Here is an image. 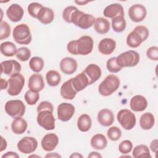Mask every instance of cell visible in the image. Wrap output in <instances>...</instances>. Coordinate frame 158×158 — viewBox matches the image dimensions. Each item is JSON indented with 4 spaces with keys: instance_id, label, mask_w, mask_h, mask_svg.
<instances>
[{
    "instance_id": "obj_1",
    "label": "cell",
    "mask_w": 158,
    "mask_h": 158,
    "mask_svg": "<svg viewBox=\"0 0 158 158\" xmlns=\"http://www.w3.org/2000/svg\"><path fill=\"white\" fill-rule=\"evenodd\" d=\"M93 40L88 35L81 36L77 40H72L67 45V51L73 55H88L93 48Z\"/></svg>"
},
{
    "instance_id": "obj_2",
    "label": "cell",
    "mask_w": 158,
    "mask_h": 158,
    "mask_svg": "<svg viewBox=\"0 0 158 158\" xmlns=\"http://www.w3.org/2000/svg\"><path fill=\"white\" fill-rule=\"evenodd\" d=\"M149 36L148 28L144 25H138L128 33L126 42L130 48H135L140 46Z\"/></svg>"
},
{
    "instance_id": "obj_3",
    "label": "cell",
    "mask_w": 158,
    "mask_h": 158,
    "mask_svg": "<svg viewBox=\"0 0 158 158\" xmlns=\"http://www.w3.org/2000/svg\"><path fill=\"white\" fill-rule=\"evenodd\" d=\"M95 19L91 14L84 13L77 9L71 15L70 23L81 29L86 30L94 25Z\"/></svg>"
},
{
    "instance_id": "obj_4",
    "label": "cell",
    "mask_w": 158,
    "mask_h": 158,
    "mask_svg": "<svg viewBox=\"0 0 158 158\" xmlns=\"http://www.w3.org/2000/svg\"><path fill=\"white\" fill-rule=\"evenodd\" d=\"M119 78L113 74L109 75L100 83L98 91L101 95L108 96L116 91L120 86Z\"/></svg>"
},
{
    "instance_id": "obj_5",
    "label": "cell",
    "mask_w": 158,
    "mask_h": 158,
    "mask_svg": "<svg viewBox=\"0 0 158 158\" xmlns=\"http://www.w3.org/2000/svg\"><path fill=\"white\" fill-rule=\"evenodd\" d=\"M14 41L19 44H28L32 37L29 27L25 23H20L15 27L12 31Z\"/></svg>"
},
{
    "instance_id": "obj_6",
    "label": "cell",
    "mask_w": 158,
    "mask_h": 158,
    "mask_svg": "<svg viewBox=\"0 0 158 158\" xmlns=\"http://www.w3.org/2000/svg\"><path fill=\"white\" fill-rule=\"evenodd\" d=\"M139 54L135 51L129 50L121 53L116 57L117 64L123 67L136 66L139 62Z\"/></svg>"
},
{
    "instance_id": "obj_7",
    "label": "cell",
    "mask_w": 158,
    "mask_h": 158,
    "mask_svg": "<svg viewBox=\"0 0 158 158\" xmlns=\"http://www.w3.org/2000/svg\"><path fill=\"white\" fill-rule=\"evenodd\" d=\"M4 109L8 115L15 118L23 116L25 112V106L20 100H9L6 102Z\"/></svg>"
},
{
    "instance_id": "obj_8",
    "label": "cell",
    "mask_w": 158,
    "mask_h": 158,
    "mask_svg": "<svg viewBox=\"0 0 158 158\" xmlns=\"http://www.w3.org/2000/svg\"><path fill=\"white\" fill-rule=\"evenodd\" d=\"M25 85V78L20 73L10 76L8 80V87L7 91L10 96H17L21 91Z\"/></svg>"
},
{
    "instance_id": "obj_9",
    "label": "cell",
    "mask_w": 158,
    "mask_h": 158,
    "mask_svg": "<svg viewBox=\"0 0 158 158\" xmlns=\"http://www.w3.org/2000/svg\"><path fill=\"white\" fill-rule=\"evenodd\" d=\"M117 118L121 126L127 130L133 128L136 125L135 115L128 109H122L118 111Z\"/></svg>"
},
{
    "instance_id": "obj_10",
    "label": "cell",
    "mask_w": 158,
    "mask_h": 158,
    "mask_svg": "<svg viewBox=\"0 0 158 158\" xmlns=\"http://www.w3.org/2000/svg\"><path fill=\"white\" fill-rule=\"evenodd\" d=\"M36 120L38 125L46 130L55 128V118L50 110H43L38 112Z\"/></svg>"
},
{
    "instance_id": "obj_11",
    "label": "cell",
    "mask_w": 158,
    "mask_h": 158,
    "mask_svg": "<svg viewBox=\"0 0 158 158\" xmlns=\"http://www.w3.org/2000/svg\"><path fill=\"white\" fill-rule=\"evenodd\" d=\"M18 150L23 154H30L35 152L38 147L37 140L31 136H25L17 143Z\"/></svg>"
},
{
    "instance_id": "obj_12",
    "label": "cell",
    "mask_w": 158,
    "mask_h": 158,
    "mask_svg": "<svg viewBox=\"0 0 158 158\" xmlns=\"http://www.w3.org/2000/svg\"><path fill=\"white\" fill-rule=\"evenodd\" d=\"M58 119L62 122L69 121L75 113V107L70 103L62 102L57 107Z\"/></svg>"
},
{
    "instance_id": "obj_13",
    "label": "cell",
    "mask_w": 158,
    "mask_h": 158,
    "mask_svg": "<svg viewBox=\"0 0 158 158\" xmlns=\"http://www.w3.org/2000/svg\"><path fill=\"white\" fill-rule=\"evenodd\" d=\"M146 9L145 7L139 4L132 5L128 10V15L130 19L135 22H140L143 21L146 16Z\"/></svg>"
},
{
    "instance_id": "obj_14",
    "label": "cell",
    "mask_w": 158,
    "mask_h": 158,
    "mask_svg": "<svg viewBox=\"0 0 158 158\" xmlns=\"http://www.w3.org/2000/svg\"><path fill=\"white\" fill-rule=\"evenodd\" d=\"M1 73L8 76H12L14 74L20 73L21 71V65L15 60H8L2 61L1 63Z\"/></svg>"
},
{
    "instance_id": "obj_15",
    "label": "cell",
    "mask_w": 158,
    "mask_h": 158,
    "mask_svg": "<svg viewBox=\"0 0 158 158\" xmlns=\"http://www.w3.org/2000/svg\"><path fill=\"white\" fill-rule=\"evenodd\" d=\"M59 143V138L57 135L53 133H48L43 136L41 144L43 150L47 152L53 151Z\"/></svg>"
},
{
    "instance_id": "obj_16",
    "label": "cell",
    "mask_w": 158,
    "mask_h": 158,
    "mask_svg": "<svg viewBox=\"0 0 158 158\" xmlns=\"http://www.w3.org/2000/svg\"><path fill=\"white\" fill-rule=\"evenodd\" d=\"M60 69L66 75H72L76 72L78 64L75 59L72 57H66L63 58L60 62Z\"/></svg>"
},
{
    "instance_id": "obj_17",
    "label": "cell",
    "mask_w": 158,
    "mask_h": 158,
    "mask_svg": "<svg viewBox=\"0 0 158 158\" xmlns=\"http://www.w3.org/2000/svg\"><path fill=\"white\" fill-rule=\"evenodd\" d=\"M83 72L89 80V85L96 82L101 77V69L95 64H90L85 69Z\"/></svg>"
},
{
    "instance_id": "obj_18",
    "label": "cell",
    "mask_w": 158,
    "mask_h": 158,
    "mask_svg": "<svg viewBox=\"0 0 158 158\" xmlns=\"http://www.w3.org/2000/svg\"><path fill=\"white\" fill-rule=\"evenodd\" d=\"M23 9L18 4H12L6 10V15L13 22L20 21L23 16Z\"/></svg>"
},
{
    "instance_id": "obj_19",
    "label": "cell",
    "mask_w": 158,
    "mask_h": 158,
    "mask_svg": "<svg viewBox=\"0 0 158 158\" xmlns=\"http://www.w3.org/2000/svg\"><path fill=\"white\" fill-rule=\"evenodd\" d=\"M28 87L30 90L39 92L44 88V83L43 77L41 74L34 73L31 75L28 78Z\"/></svg>"
},
{
    "instance_id": "obj_20",
    "label": "cell",
    "mask_w": 158,
    "mask_h": 158,
    "mask_svg": "<svg viewBox=\"0 0 158 158\" xmlns=\"http://www.w3.org/2000/svg\"><path fill=\"white\" fill-rule=\"evenodd\" d=\"M97 120L99 123L102 126L109 127L111 125L114 121V115L110 110L103 109L98 113Z\"/></svg>"
},
{
    "instance_id": "obj_21",
    "label": "cell",
    "mask_w": 158,
    "mask_h": 158,
    "mask_svg": "<svg viewBox=\"0 0 158 158\" xmlns=\"http://www.w3.org/2000/svg\"><path fill=\"white\" fill-rule=\"evenodd\" d=\"M103 14L106 17L112 19L118 16H124L123 7L118 3L112 4L106 7Z\"/></svg>"
},
{
    "instance_id": "obj_22",
    "label": "cell",
    "mask_w": 158,
    "mask_h": 158,
    "mask_svg": "<svg viewBox=\"0 0 158 158\" xmlns=\"http://www.w3.org/2000/svg\"><path fill=\"white\" fill-rule=\"evenodd\" d=\"M116 47V42L112 38H106L100 41L98 44V50L100 53L104 55L112 54Z\"/></svg>"
},
{
    "instance_id": "obj_23",
    "label": "cell",
    "mask_w": 158,
    "mask_h": 158,
    "mask_svg": "<svg viewBox=\"0 0 158 158\" xmlns=\"http://www.w3.org/2000/svg\"><path fill=\"white\" fill-rule=\"evenodd\" d=\"M130 106L135 112L144 110L148 106V101L145 97L142 95H135L130 100Z\"/></svg>"
},
{
    "instance_id": "obj_24",
    "label": "cell",
    "mask_w": 158,
    "mask_h": 158,
    "mask_svg": "<svg viewBox=\"0 0 158 158\" xmlns=\"http://www.w3.org/2000/svg\"><path fill=\"white\" fill-rule=\"evenodd\" d=\"M72 78H70L65 81L61 86L60 89V93L61 96L65 99L72 100L75 98L77 91L75 90L72 83Z\"/></svg>"
},
{
    "instance_id": "obj_25",
    "label": "cell",
    "mask_w": 158,
    "mask_h": 158,
    "mask_svg": "<svg viewBox=\"0 0 158 158\" xmlns=\"http://www.w3.org/2000/svg\"><path fill=\"white\" fill-rule=\"evenodd\" d=\"M72 78V86L77 92L82 91L89 85V80L83 72Z\"/></svg>"
},
{
    "instance_id": "obj_26",
    "label": "cell",
    "mask_w": 158,
    "mask_h": 158,
    "mask_svg": "<svg viewBox=\"0 0 158 158\" xmlns=\"http://www.w3.org/2000/svg\"><path fill=\"white\" fill-rule=\"evenodd\" d=\"M36 19L41 23L47 25L53 21L54 19V13L51 9L43 7L38 12Z\"/></svg>"
},
{
    "instance_id": "obj_27",
    "label": "cell",
    "mask_w": 158,
    "mask_h": 158,
    "mask_svg": "<svg viewBox=\"0 0 158 158\" xmlns=\"http://www.w3.org/2000/svg\"><path fill=\"white\" fill-rule=\"evenodd\" d=\"M28 127L27 121L22 117H17L14 119L11 123V130L15 134L20 135L23 133Z\"/></svg>"
},
{
    "instance_id": "obj_28",
    "label": "cell",
    "mask_w": 158,
    "mask_h": 158,
    "mask_svg": "<svg viewBox=\"0 0 158 158\" xmlns=\"http://www.w3.org/2000/svg\"><path fill=\"white\" fill-rule=\"evenodd\" d=\"M90 144L93 148L97 150H102L107 146V141L104 135L98 133L92 136Z\"/></svg>"
},
{
    "instance_id": "obj_29",
    "label": "cell",
    "mask_w": 158,
    "mask_h": 158,
    "mask_svg": "<svg viewBox=\"0 0 158 158\" xmlns=\"http://www.w3.org/2000/svg\"><path fill=\"white\" fill-rule=\"evenodd\" d=\"M109 21L103 17H98L95 19L94 23V30L99 34H106L110 30Z\"/></svg>"
},
{
    "instance_id": "obj_30",
    "label": "cell",
    "mask_w": 158,
    "mask_h": 158,
    "mask_svg": "<svg viewBox=\"0 0 158 158\" xmlns=\"http://www.w3.org/2000/svg\"><path fill=\"white\" fill-rule=\"evenodd\" d=\"M155 123L154 115L151 112H146L141 115L139 118V125L141 128L145 130L151 129Z\"/></svg>"
},
{
    "instance_id": "obj_31",
    "label": "cell",
    "mask_w": 158,
    "mask_h": 158,
    "mask_svg": "<svg viewBox=\"0 0 158 158\" xmlns=\"http://www.w3.org/2000/svg\"><path fill=\"white\" fill-rule=\"evenodd\" d=\"M91 118L87 114H81L77 120V127L82 132L89 131L91 127Z\"/></svg>"
},
{
    "instance_id": "obj_32",
    "label": "cell",
    "mask_w": 158,
    "mask_h": 158,
    "mask_svg": "<svg viewBox=\"0 0 158 158\" xmlns=\"http://www.w3.org/2000/svg\"><path fill=\"white\" fill-rule=\"evenodd\" d=\"M1 53L6 57H12L16 55L17 49L16 46L10 41L2 43L0 46Z\"/></svg>"
},
{
    "instance_id": "obj_33",
    "label": "cell",
    "mask_w": 158,
    "mask_h": 158,
    "mask_svg": "<svg viewBox=\"0 0 158 158\" xmlns=\"http://www.w3.org/2000/svg\"><path fill=\"white\" fill-rule=\"evenodd\" d=\"M46 79L48 84L50 86H57L61 80V77L60 73L54 70L48 71L46 74Z\"/></svg>"
},
{
    "instance_id": "obj_34",
    "label": "cell",
    "mask_w": 158,
    "mask_h": 158,
    "mask_svg": "<svg viewBox=\"0 0 158 158\" xmlns=\"http://www.w3.org/2000/svg\"><path fill=\"white\" fill-rule=\"evenodd\" d=\"M132 155L135 158L151 157L149 149L145 144H139L135 147L132 152Z\"/></svg>"
},
{
    "instance_id": "obj_35",
    "label": "cell",
    "mask_w": 158,
    "mask_h": 158,
    "mask_svg": "<svg viewBox=\"0 0 158 158\" xmlns=\"http://www.w3.org/2000/svg\"><path fill=\"white\" fill-rule=\"evenodd\" d=\"M112 27L114 31L117 33L125 30L127 25L124 16H118L112 19Z\"/></svg>"
},
{
    "instance_id": "obj_36",
    "label": "cell",
    "mask_w": 158,
    "mask_h": 158,
    "mask_svg": "<svg viewBox=\"0 0 158 158\" xmlns=\"http://www.w3.org/2000/svg\"><path fill=\"white\" fill-rule=\"evenodd\" d=\"M30 69L35 73H38L42 70L44 67V60L40 57H33L29 61Z\"/></svg>"
},
{
    "instance_id": "obj_37",
    "label": "cell",
    "mask_w": 158,
    "mask_h": 158,
    "mask_svg": "<svg viewBox=\"0 0 158 158\" xmlns=\"http://www.w3.org/2000/svg\"><path fill=\"white\" fill-rule=\"evenodd\" d=\"M24 98L26 101V102L30 106L35 104L39 100L40 98V94L38 92L33 91L32 90H28L25 95H24Z\"/></svg>"
},
{
    "instance_id": "obj_38",
    "label": "cell",
    "mask_w": 158,
    "mask_h": 158,
    "mask_svg": "<svg viewBox=\"0 0 158 158\" xmlns=\"http://www.w3.org/2000/svg\"><path fill=\"white\" fill-rule=\"evenodd\" d=\"M107 136L108 138L111 141H117L122 136L121 130L115 126L110 127L107 131Z\"/></svg>"
},
{
    "instance_id": "obj_39",
    "label": "cell",
    "mask_w": 158,
    "mask_h": 158,
    "mask_svg": "<svg viewBox=\"0 0 158 158\" xmlns=\"http://www.w3.org/2000/svg\"><path fill=\"white\" fill-rule=\"evenodd\" d=\"M15 56L17 58L19 59L20 60L25 62L30 59L31 56V51L28 48L26 47H21L17 49Z\"/></svg>"
},
{
    "instance_id": "obj_40",
    "label": "cell",
    "mask_w": 158,
    "mask_h": 158,
    "mask_svg": "<svg viewBox=\"0 0 158 158\" xmlns=\"http://www.w3.org/2000/svg\"><path fill=\"white\" fill-rule=\"evenodd\" d=\"M0 40L7 38L10 35V27L6 21H1L0 23Z\"/></svg>"
},
{
    "instance_id": "obj_41",
    "label": "cell",
    "mask_w": 158,
    "mask_h": 158,
    "mask_svg": "<svg viewBox=\"0 0 158 158\" xmlns=\"http://www.w3.org/2000/svg\"><path fill=\"white\" fill-rule=\"evenodd\" d=\"M106 67L108 71L111 73H117L122 69L117 64L115 57H111L107 61Z\"/></svg>"
},
{
    "instance_id": "obj_42",
    "label": "cell",
    "mask_w": 158,
    "mask_h": 158,
    "mask_svg": "<svg viewBox=\"0 0 158 158\" xmlns=\"http://www.w3.org/2000/svg\"><path fill=\"white\" fill-rule=\"evenodd\" d=\"M43 7V6L38 2H31L30 3L27 7L28 14L34 18H37V15L41 8Z\"/></svg>"
},
{
    "instance_id": "obj_43",
    "label": "cell",
    "mask_w": 158,
    "mask_h": 158,
    "mask_svg": "<svg viewBox=\"0 0 158 158\" xmlns=\"http://www.w3.org/2000/svg\"><path fill=\"white\" fill-rule=\"evenodd\" d=\"M133 148V144L131 141L126 139L122 141L118 145V151L123 154H127L131 152Z\"/></svg>"
},
{
    "instance_id": "obj_44",
    "label": "cell",
    "mask_w": 158,
    "mask_h": 158,
    "mask_svg": "<svg viewBox=\"0 0 158 158\" xmlns=\"http://www.w3.org/2000/svg\"><path fill=\"white\" fill-rule=\"evenodd\" d=\"M77 8L75 6H70L66 7L63 12H62V18L67 23H70V17L72 13L77 9Z\"/></svg>"
},
{
    "instance_id": "obj_45",
    "label": "cell",
    "mask_w": 158,
    "mask_h": 158,
    "mask_svg": "<svg viewBox=\"0 0 158 158\" xmlns=\"http://www.w3.org/2000/svg\"><path fill=\"white\" fill-rule=\"evenodd\" d=\"M146 56L151 60H158V48L157 46H151L146 51Z\"/></svg>"
},
{
    "instance_id": "obj_46",
    "label": "cell",
    "mask_w": 158,
    "mask_h": 158,
    "mask_svg": "<svg viewBox=\"0 0 158 158\" xmlns=\"http://www.w3.org/2000/svg\"><path fill=\"white\" fill-rule=\"evenodd\" d=\"M43 110H50L51 112H53L54 107H53L52 104L50 102L46 101L41 102L37 107V112H39Z\"/></svg>"
},
{
    "instance_id": "obj_47",
    "label": "cell",
    "mask_w": 158,
    "mask_h": 158,
    "mask_svg": "<svg viewBox=\"0 0 158 158\" xmlns=\"http://www.w3.org/2000/svg\"><path fill=\"white\" fill-rule=\"evenodd\" d=\"M2 158H19V156L14 152L9 151L1 156Z\"/></svg>"
},
{
    "instance_id": "obj_48",
    "label": "cell",
    "mask_w": 158,
    "mask_h": 158,
    "mask_svg": "<svg viewBox=\"0 0 158 158\" xmlns=\"http://www.w3.org/2000/svg\"><path fill=\"white\" fill-rule=\"evenodd\" d=\"M150 148L151 150L154 152V153H157V149H158V146H157V139H155L152 140L150 144Z\"/></svg>"
},
{
    "instance_id": "obj_49",
    "label": "cell",
    "mask_w": 158,
    "mask_h": 158,
    "mask_svg": "<svg viewBox=\"0 0 158 158\" xmlns=\"http://www.w3.org/2000/svg\"><path fill=\"white\" fill-rule=\"evenodd\" d=\"M8 86V81H6L5 79L1 78V89L3 90L7 88Z\"/></svg>"
},
{
    "instance_id": "obj_50",
    "label": "cell",
    "mask_w": 158,
    "mask_h": 158,
    "mask_svg": "<svg viewBox=\"0 0 158 158\" xmlns=\"http://www.w3.org/2000/svg\"><path fill=\"white\" fill-rule=\"evenodd\" d=\"M88 157H102V156L99 154L98 152H91L89 154H88Z\"/></svg>"
},
{
    "instance_id": "obj_51",
    "label": "cell",
    "mask_w": 158,
    "mask_h": 158,
    "mask_svg": "<svg viewBox=\"0 0 158 158\" xmlns=\"http://www.w3.org/2000/svg\"><path fill=\"white\" fill-rule=\"evenodd\" d=\"M45 157H61V156L57 152H51L46 154Z\"/></svg>"
},
{
    "instance_id": "obj_52",
    "label": "cell",
    "mask_w": 158,
    "mask_h": 158,
    "mask_svg": "<svg viewBox=\"0 0 158 158\" xmlns=\"http://www.w3.org/2000/svg\"><path fill=\"white\" fill-rule=\"evenodd\" d=\"M70 157H83V156L78 152H74L70 156Z\"/></svg>"
},
{
    "instance_id": "obj_53",
    "label": "cell",
    "mask_w": 158,
    "mask_h": 158,
    "mask_svg": "<svg viewBox=\"0 0 158 158\" xmlns=\"http://www.w3.org/2000/svg\"><path fill=\"white\" fill-rule=\"evenodd\" d=\"M75 2L80 6H82V5H85V4L88 3V1H75Z\"/></svg>"
},
{
    "instance_id": "obj_54",
    "label": "cell",
    "mask_w": 158,
    "mask_h": 158,
    "mask_svg": "<svg viewBox=\"0 0 158 158\" xmlns=\"http://www.w3.org/2000/svg\"><path fill=\"white\" fill-rule=\"evenodd\" d=\"M40 157L38 156H36V155H31V156H29L28 157Z\"/></svg>"
},
{
    "instance_id": "obj_55",
    "label": "cell",
    "mask_w": 158,
    "mask_h": 158,
    "mask_svg": "<svg viewBox=\"0 0 158 158\" xmlns=\"http://www.w3.org/2000/svg\"><path fill=\"white\" fill-rule=\"evenodd\" d=\"M131 157V156H121V157Z\"/></svg>"
}]
</instances>
